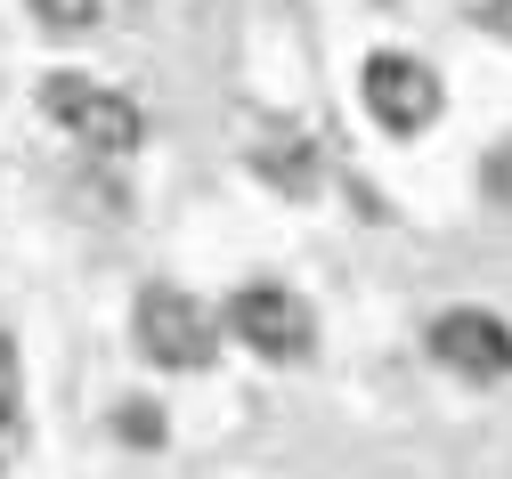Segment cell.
<instances>
[{
    "label": "cell",
    "instance_id": "2",
    "mask_svg": "<svg viewBox=\"0 0 512 479\" xmlns=\"http://www.w3.org/2000/svg\"><path fill=\"white\" fill-rule=\"evenodd\" d=\"M41 106L66 122L82 147H98V155H131L139 130H147V114H139L131 98L106 90V82H90V74H49V82H41Z\"/></svg>",
    "mask_w": 512,
    "mask_h": 479
},
{
    "label": "cell",
    "instance_id": "7",
    "mask_svg": "<svg viewBox=\"0 0 512 479\" xmlns=\"http://www.w3.org/2000/svg\"><path fill=\"white\" fill-rule=\"evenodd\" d=\"M33 17L57 33H82V25H98V0H33Z\"/></svg>",
    "mask_w": 512,
    "mask_h": 479
},
{
    "label": "cell",
    "instance_id": "1",
    "mask_svg": "<svg viewBox=\"0 0 512 479\" xmlns=\"http://www.w3.org/2000/svg\"><path fill=\"white\" fill-rule=\"evenodd\" d=\"M131 325H139V350H147L155 366H171V374H196V366H212V350H220L212 309H204L196 293H179V285H147Z\"/></svg>",
    "mask_w": 512,
    "mask_h": 479
},
{
    "label": "cell",
    "instance_id": "3",
    "mask_svg": "<svg viewBox=\"0 0 512 479\" xmlns=\"http://www.w3.org/2000/svg\"><path fill=\"white\" fill-rule=\"evenodd\" d=\"M439 106H447V90H439V74H431L423 57H407V49H374L366 57V114L391 130V139L431 130Z\"/></svg>",
    "mask_w": 512,
    "mask_h": 479
},
{
    "label": "cell",
    "instance_id": "5",
    "mask_svg": "<svg viewBox=\"0 0 512 479\" xmlns=\"http://www.w3.org/2000/svg\"><path fill=\"white\" fill-rule=\"evenodd\" d=\"M431 358L456 366L464 382H504L512 374V325L488 309H447V317H431Z\"/></svg>",
    "mask_w": 512,
    "mask_h": 479
},
{
    "label": "cell",
    "instance_id": "6",
    "mask_svg": "<svg viewBox=\"0 0 512 479\" xmlns=\"http://www.w3.org/2000/svg\"><path fill=\"white\" fill-rule=\"evenodd\" d=\"M252 171L277 179L285 195H309V187H317V147H309V130H293V122H261V130H252Z\"/></svg>",
    "mask_w": 512,
    "mask_h": 479
},
{
    "label": "cell",
    "instance_id": "4",
    "mask_svg": "<svg viewBox=\"0 0 512 479\" xmlns=\"http://www.w3.org/2000/svg\"><path fill=\"white\" fill-rule=\"evenodd\" d=\"M228 333L244 341L252 358L293 366V358H309L317 317H309V301H301V293H285V285H244V293L228 301Z\"/></svg>",
    "mask_w": 512,
    "mask_h": 479
},
{
    "label": "cell",
    "instance_id": "8",
    "mask_svg": "<svg viewBox=\"0 0 512 479\" xmlns=\"http://www.w3.org/2000/svg\"><path fill=\"white\" fill-rule=\"evenodd\" d=\"M114 431H122V439H139V447H155V439H163V415H155L147 398H131V406L114 415Z\"/></svg>",
    "mask_w": 512,
    "mask_h": 479
}]
</instances>
